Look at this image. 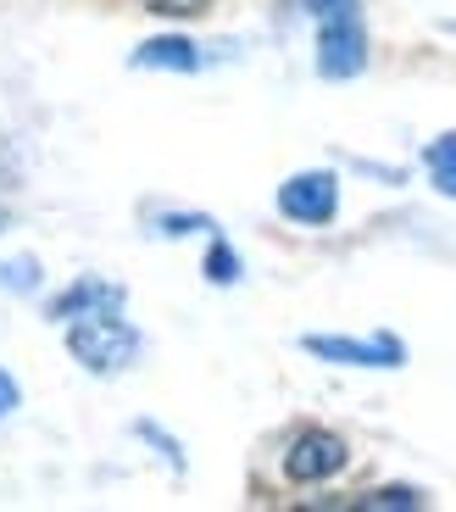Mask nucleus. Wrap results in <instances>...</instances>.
I'll list each match as a JSON object with an SVG mask.
<instances>
[{
    "instance_id": "f257e3e1",
    "label": "nucleus",
    "mask_w": 456,
    "mask_h": 512,
    "mask_svg": "<svg viewBox=\"0 0 456 512\" xmlns=\"http://www.w3.org/2000/svg\"><path fill=\"white\" fill-rule=\"evenodd\" d=\"M317 23V73L323 78H356L368 67V23L362 0H301Z\"/></svg>"
},
{
    "instance_id": "f03ea898",
    "label": "nucleus",
    "mask_w": 456,
    "mask_h": 512,
    "mask_svg": "<svg viewBox=\"0 0 456 512\" xmlns=\"http://www.w3.org/2000/svg\"><path fill=\"white\" fill-rule=\"evenodd\" d=\"M67 329V351H73V362H84L89 373H123L128 362L140 357V329L134 323H123L117 312H89V318H73L62 323Z\"/></svg>"
},
{
    "instance_id": "7ed1b4c3",
    "label": "nucleus",
    "mask_w": 456,
    "mask_h": 512,
    "mask_svg": "<svg viewBox=\"0 0 456 512\" xmlns=\"http://www.w3.org/2000/svg\"><path fill=\"white\" fill-rule=\"evenodd\" d=\"M279 212L290 223H301V229H323V223H334V212H340V179L323 173V167L290 173V179L279 184Z\"/></svg>"
},
{
    "instance_id": "20e7f679",
    "label": "nucleus",
    "mask_w": 456,
    "mask_h": 512,
    "mask_svg": "<svg viewBox=\"0 0 456 512\" xmlns=\"http://www.w3.org/2000/svg\"><path fill=\"white\" fill-rule=\"evenodd\" d=\"M345 462H351V446L334 429H301L284 451V474L295 485H329L334 474H345Z\"/></svg>"
},
{
    "instance_id": "39448f33",
    "label": "nucleus",
    "mask_w": 456,
    "mask_h": 512,
    "mask_svg": "<svg viewBox=\"0 0 456 512\" xmlns=\"http://www.w3.org/2000/svg\"><path fill=\"white\" fill-rule=\"evenodd\" d=\"M317 362H334V368H401L406 346L395 334H373V340H345V334H306L301 340Z\"/></svg>"
},
{
    "instance_id": "423d86ee",
    "label": "nucleus",
    "mask_w": 456,
    "mask_h": 512,
    "mask_svg": "<svg viewBox=\"0 0 456 512\" xmlns=\"http://www.w3.org/2000/svg\"><path fill=\"white\" fill-rule=\"evenodd\" d=\"M89 312H123V290L106 279H78L73 290H62L51 301V323H73V318H89Z\"/></svg>"
},
{
    "instance_id": "0eeeda50",
    "label": "nucleus",
    "mask_w": 456,
    "mask_h": 512,
    "mask_svg": "<svg viewBox=\"0 0 456 512\" xmlns=\"http://www.w3.org/2000/svg\"><path fill=\"white\" fill-rule=\"evenodd\" d=\"M134 67H145V73H195V67H201V45L184 39V34L145 39L140 51H134Z\"/></svg>"
},
{
    "instance_id": "6e6552de",
    "label": "nucleus",
    "mask_w": 456,
    "mask_h": 512,
    "mask_svg": "<svg viewBox=\"0 0 456 512\" xmlns=\"http://www.w3.org/2000/svg\"><path fill=\"white\" fill-rule=\"evenodd\" d=\"M356 507L362 512H423L429 496H423L418 485H379V490H368V496H356Z\"/></svg>"
},
{
    "instance_id": "1a4fd4ad",
    "label": "nucleus",
    "mask_w": 456,
    "mask_h": 512,
    "mask_svg": "<svg viewBox=\"0 0 456 512\" xmlns=\"http://www.w3.org/2000/svg\"><path fill=\"white\" fill-rule=\"evenodd\" d=\"M423 167H429L434 190L456 201V134H440V140H429V151H423Z\"/></svg>"
},
{
    "instance_id": "9d476101",
    "label": "nucleus",
    "mask_w": 456,
    "mask_h": 512,
    "mask_svg": "<svg viewBox=\"0 0 456 512\" xmlns=\"http://www.w3.org/2000/svg\"><path fill=\"white\" fill-rule=\"evenodd\" d=\"M206 279H212V284H234V279H240V256H234V245H228V240H212V251H206Z\"/></svg>"
},
{
    "instance_id": "9b49d317",
    "label": "nucleus",
    "mask_w": 456,
    "mask_h": 512,
    "mask_svg": "<svg viewBox=\"0 0 456 512\" xmlns=\"http://www.w3.org/2000/svg\"><path fill=\"white\" fill-rule=\"evenodd\" d=\"M0 284H6V290H39V262H34V256L0 262Z\"/></svg>"
},
{
    "instance_id": "f8f14e48",
    "label": "nucleus",
    "mask_w": 456,
    "mask_h": 512,
    "mask_svg": "<svg viewBox=\"0 0 456 512\" xmlns=\"http://www.w3.org/2000/svg\"><path fill=\"white\" fill-rule=\"evenodd\" d=\"M145 12H156V17H201L212 0H140Z\"/></svg>"
},
{
    "instance_id": "ddd939ff",
    "label": "nucleus",
    "mask_w": 456,
    "mask_h": 512,
    "mask_svg": "<svg viewBox=\"0 0 456 512\" xmlns=\"http://www.w3.org/2000/svg\"><path fill=\"white\" fill-rule=\"evenodd\" d=\"M140 435L151 440V446H162V457L173 462V468H184V451H178V440H167L162 429H156V423H140Z\"/></svg>"
},
{
    "instance_id": "4468645a",
    "label": "nucleus",
    "mask_w": 456,
    "mask_h": 512,
    "mask_svg": "<svg viewBox=\"0 0 456 512\" xmlns=\"http://www.w3.org/2000/svg\"><path fill=\"white\" fill-rule=\"evenodd\" d=\"M23 407V390H17V379L6 368H0V418H12V412Z\"/></svg>"
},
{
    "instance_id": "2eb2a0df",
    "label": "nucleus",
    "mask_w": 456,
    "mask_h": 512,
    "mask_svg": "<svg viewBox=\"0 0 456 512\" xmlns=\"http://www.w3.org/2000/svg\"><path fill=\"white\" fill-rule=\"evenodd\" d=\"M212 229V218H195V212H178V218H162V234H195Z\"/></svg>"
}]
</instances>
